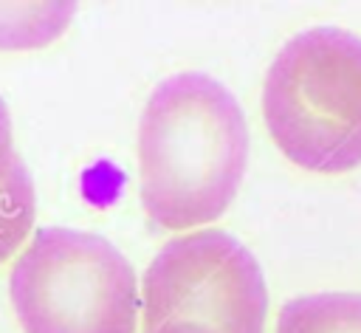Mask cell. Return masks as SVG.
I'll return each instance as SVG.
<instances>
[{
    "label": "cell",
    "instance_id": "cell-8",
    "mask_svg": "<svg viewBox=\"0 0 361 333\" xmlns=\"http://www.w3.org/2000/svg\"><path fill=\"white\" fill-rule=\"evenodd\" d=\"M14 161H17V155H14V147H11V119H8V110L0 99V178L11 169Z\"/></svg>",
    "mask_w": 361,
    "mask_h": 333
},
{
    "label": "cell",
    "instance_id": "cell-2",
    "mask_svg": "<svg viewBox=\"0 0 361 333\" xmlns=\"http://www.w3.org/2000/svg\"><path fill=\"white\" fill-rule=\"evenodd\" d=\"M262 116L274 144L307 172L361 164V37L316 25L290 37L268 68Z\"/></svg>",
    "mask_w": 361,
    "mask_h": 333
},
{
    "label": "cell",
    "instance_id": "cell-5",
    "mask_svg": "<svg viewBox=\"0 0 361 333\" xmlns=\"http://www.w3.org/2000/svg\"><path fill=\"white\" fill-rule=\"evenodd\" d=\"M274 333H361V293H307L279 308Z\"/></svg>",
    "mask_w": 361,
    "mask_h": 333
},
{
    "label": "cell",
    "instance_id": "cell-4",
    "mask_svg": "<svg viewBox=\"0 0 361 333\" xmlns=\"http://www.w3.org/2000/svg\"><path fill=\"white\" fill-rule=\"evenodd\" d=\"M268 288L254 254L228 231L197 229L169 240L141 285L144 330L192 322L217 333H262Z\"/></svg>",
    "mask_w": 361,
    "mask_h": 333
},
{
    "label": "cell",
    "instance_id": "cell-6",
    "mask_svg": "<svg viewBox=\"0 0 361 333\" xmlns=\"http://www.w3.org/2000/svg\"><path fill=\"white\" fill-rule=\"evenodd\" d=\"M73 3H0V51L54 42L73 20Z\"/></svg>",
    "mask_w": 361,
    "mask_h": 333
},
{
    "label": "cell",
    "instance_id": "cell-1",
    "mask_svg": "<svg viewBox=\"0 0 361 333\" xmlns=\"http://www.w3.org/2000/svg\"><path fill=\"white\" fill-rule=\"evenodd\" d=\"M245 164V113L223 82L183 71L152 87L138 124V192L152 223L186 231L217 220Z\"/></svg>",
    "mask_w": 361,
    "mask_h": 333
},
{
    "label": "cell",
    "instance_id": "cell-7",
    "mask_svg": "<svg viewBox=\"0 0 361 333\" xmlns=\"http://www.w3.org/2000/svg\"><path fill=\"white\" fill-rule=\"evenodd\" d=\"M37 214V195L28 169L17 158L0 178V262L17 254L31 234Z\"/></svg>",
    "mask_w": 361,
    "mask_h": 333
},
{
    "label": "cell",
    "instance_id": "cell-9",
    "mask_svg": "<svg viewBox=\"0 0 361 333\" xmlns=\"http://www.w3.org/2000/svg\"><path fill=\"white\" fill-rule=\"evenodd\" d=\"M144 333H217L212 327H203V325H192V322H166V325H158V327H149Z\"/></svg>",
    "mask_w": 361,
    "mask_h": 333
},
{
    "label": "cell",
    "instance_id": "cell-3",
    "mask_svg": "<svg viewBox=\"0 0 361 333\" xmlns=\"http://www.w3.org/2000/svg\"><path fill=\"white\" fill-rule=\"evenodd\" d=\"M25 333H135L141 293L130 260L102 234L45 226L8 274Z\"/></svg>",
    "mask_w": 361,
    "mask_h": 333
}]
</instances>
